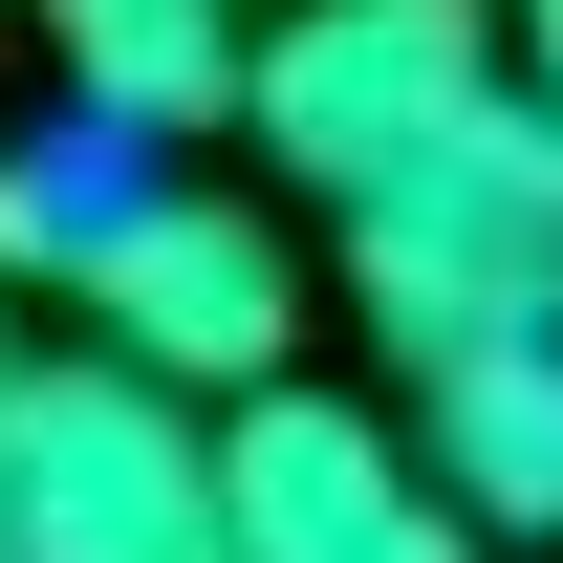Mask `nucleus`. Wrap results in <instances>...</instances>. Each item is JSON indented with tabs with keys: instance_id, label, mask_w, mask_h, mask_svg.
Here are the masks:
<instances>
[{
	"instance_id": "obj_9",
	"label": "nucleus",
	"mask_w": 563,
	"mask_h": 563,
	"mask_svg": "<svg viewBox=\"0 0 563 563\" xmlns=\"http://www.w3.org/2000/svg\"><path fill=\"white\" fill-rule=\"evenodd\" d=\"M498 44H520V87L563 109V0H498Z\"/></svg>"
},
{
	"instance_id": "obj_7",
	"label": "nucleus",
	"mask_w": 563,
	"mask_h": 563,
	"mask_svg": "<svg viewBox=\"0 0 563 563\" xmlns=\"http://www.w3.org/2000/svg\"><path fill=\"white\" fill-rule=\"evenodd\" d=\"M412 390H433L455 520H477V542H563V325L542 347H455V368H412Z\"/></svg>"
},
{
	"instance_id": "obj_3",
	"label": "nucleus",
	"mask_w": 563,
	"mask_h": 563,
	"mask_svg": "<svg viewBox=\"0 0 563 563\" xmlns=\"http://www.w3.org/2000/svg\"><path fill=\"white\" fill-rule=\"evenodd\" d=\"M347 303L390 325V368L542 347V325H563V109H542V87H498L412 196L347 217Z\"/></svg>"
},
{
	"instance_id": "obj_5",
	"label": "nucleus",
	"mask_w": 563,
	"mask_h": 563,
	"mask_svg": "<svg viewBox=\"0 0 563 563\" xmlns=\"http://www.w3.org/2000/svg\"><path fill=\"white\" fill-rule=\"evenodd\" d=\"M217 498H239V563H477L455 477H433L390 412L303 390V368L217 412Z\"/></svg>"
},
{
	"instance_id": "obj_2",
	"label": "nucleus",
	"mask_w": 563,
	"mask_h": 563,
	"mask_svg": "<svg viewBox=\"0 0 563 563\" xmlns=\"http://www.w3.org/2000/svg\"><path fill=\"white\" fill-rule=\"evenodd\" d=\"M498 87H520L498 0H282L239 131H261V174H303L325 217H368V196H412Z\"/></svg>"
},
{
	"instance_id": "obj_8",
	"label": "nucleus",
	"mask_w": 563,
	"mask_h": 563,
	"mask_svg": "<svg viewBox=\"0 0 563 563\" xmlns=\"http://www.w3.org/2000/svg\"><path fill=\"white\" fill-rule=\"evenodd\" d=\"M131 217V174H109V131L66 152H0V282H87V239Z\"/></svg>"
},
{
	"instance_id": "obj_6",
	"label": "nucleus",
	"mask_w": 563,
	"mask_h": 563,
	"mask_svg": "<svg viewBox=\"0 0 563 563\" xmlns=\"http://www.w3.org/2000/svg\"><path fill=\"white\" fill-rule=\"evenodd\" d=\"M44 66H66L87 131H239L261 22L239 0H44Z\"/></svg>"
},
{
	"instance_id": "obj_4",
	"label": "nucleus",
	"mask_w": 563,
	"mask_h": 563,
	"mask_svg": "<svg viewBox=\"0 0 563 563\" xmlns=\"http://www.w3.org/2000/svg\"><path fill=\"white\" fill-rule=\"evenodd\" d=\"M282 325H303V282H282L261 217H239V196H174V174H131V217L87 239V347H131L152 390L239 412V390H282Z\"/></svg>"
},
{
	"instance_id": "obj_1",
	"label": "nucleus",
	"mask_w": 563,
	"mask_h": 563,
	"mask_svg": "<svg viewBox=\"0 0 563 563\" xmlns=\"http://www.w3.org/2000/svg\"><path fill=\"white\" fill-rule=\"evenodd\" d=\"M0 563H239L217 412L131 347H0Z\"/></svg>"
}]
</instances>
